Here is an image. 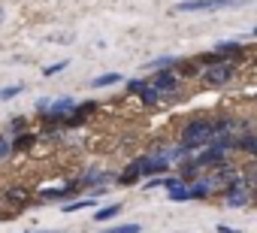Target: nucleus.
<instances>
[{
  "label": "nucleus",
  "mask_w": 257,
  "mask_h": 233,
  "mask_svg": "<svg viewBox=\"0 0 257 233\" xmlns=\"http://www.w3.org/2000/svg\"><path fill=\"white\" fill-rule=\"evenodd\" d=\"M215 137V128L209 119H197V122H188L185 131H182V140H179V149L182 152H191V149H203L209 146Z\"/></svg>",
  "instance_id": "f257e3e1"
},
{
  "label": "nucleus",
  "mask_w": 257,
  "mask_h": 233,
  "mask_svg": "<svg viewBox=\"0 0 257 233\" xmlns=\"http://www.w3.org/2000/svg\"><path fill=\"white\" fill-rule=\"evenodd\" d=\"M227 7H242V0H182L176 4V13H200V10H227Z\"/></svg>",
  "instance_id": "f03ea898"
},
{
  "label": "nucleus",
  "mask_w": 257,
  "mask_h": 233,
  "mask_svg": "<svg viewBox=\"0 0 257 233\" xmlns=\"http://www.w3.org/2000/svg\"><path fill=\"white\" fill-rule=\"evenodd\" d=\"M230 76H233V64H230V61H224V64H212V67H206V73H203V85H209V88H221V85L230 82Z\"/></svg>",
  "instance_id": "7ed1b4c3"
},
{
  "label": "nucleus",
  "mask_w": 257,
  "mask_h": 233,
  "mask_svg": "<svg viewBox=\"0 0 257 233\" xmlns=\"http://www.w3.org/2000/svg\"><path fill=\"white\" fill-rule=\"evenodd\" d=\"M73 109V97H61V100H49V109L43 112L46 122H64Z\"/></svg>",
  "instance_id": "20e7f679"
},
{
  "label": "nucleus",
  "mask_w": 257,
  "mask_h": 233,
  "mask_svg": "<svg viewBox=\"0 0 257 233\" xmlns=\"http://www.w3.org/2000/svg\"><path fill=\"white\" fill-rule=\"evenodd\" d=\"M158 94H173L179 85H182V79H179V73H173V70H161L158 76H155V82H149Z\"/></svg>",
  "instance_id": "39448f33"
},
{
  "label": "nucleus",
  "mask_w": 257,
  "mask_h": 233,
  "mask_svg": "<svg viewBox=\"0 0 257 233\" xmlns=\"http://www.w3.org/2000/svg\"><path fill=\"white\" fill-rule=\"evenodd\" d=\"M191 161H194V167H197V170H206V167H212V170H215V167H221V164H224V152H218V149H212V146H209L206 152H200V155H197V158H191Z\"/></svg>",
  "instance_id": "423d86ee"
},
{
  "label": "nucleus",
  "mask_w": 257,
  "mask_h": 233,
  "mask_svg": "<svg viewBox=\"0 0 257 233\" xmlns=\"http://www.w3.org/2000/svg\"><path fill=\"white\" fill-rule=\"evenodd\" d=\"M167 164H170V161H167V155H146V158H140V161H137L140 176H143V173H146V176H149V173H164V170H167Z\"/></svg>",
  "instance_id": "0eeeda50"
},
{
  "label": "nucleus",
  "mask_w": 257,
  "mask_h": 233,
  "mask_svg": "<svg viewBox=\"0 0 257 233\" xmlns=\"http://www.w3.org/2000/svg\"><path fill=\"white\" fill-rule=\"evenodd\" d=\"M97 109V103L94 100H85V103H73V109H70V115H67V125H82L85 119H88V115Z\"/></svg>",
  "instance_id": "6e6552de"
},
{
  "label": "nucleus",
  "mask_w": 257,
  "mask_h": 233,
  "mask_svg": "<svg viewBox=\"0 0 257 233\" xmlns=\"http://www.w3.org/2000/svg\"><path fill=\"white\" fill-rule=\"evenodd\" d=\"M73 191H76V185H64V188H43L40 191V200H70L73 197Z\"/></svg>",
  "instance_id": "1a4fd4ad"
},
{
  "label": "nucleus",
  "mask_w": 257,
  "mask_h": 233,
  "mask_svg": "<svg viewBox=\"0 0 257 233\" xmlns=\"http://www.w3.org/2000/svg\"><path fill=\"white\" fill-rule=\"evenodd\" d=\"M215 55H218L221 61L242 58V43H218V46H215Z\"/></svg>",
  "instance_id": "9d476101"
},
{
  "label": "nucleus",
  "mask_w": 257,
  "mask_h": 233,
  "mask_svg": "<svg viewBox=\"0 0 257 233\" xmlns=\"http://www.w3.org/2000/svg\"><path fill=\"white\" fill-rule=\"evenodd\" d=\"M7 200H10L13 206H28V203H31V191H28L25 185H13V188L7 191Z\"/></svg>",
  "instance_id": "9b49d317"
},
{
  "label": "nucleus",
  "mask_w": 257,
  "mask_h": 233,
  "mask_svg": "<svg viewBox=\"0 0 257 233\" xmlns=\"http://www.w3.org/2000/svg\"><path fill=\"white\" fill-rule=\"evenodd\" d=\"M140 179V167H137V161L134 164H127L121 173H118V185H134Z\"/></svg>",
  "instance_id": "f8f14e48"
},
{
  "label": "nucleus",
  "mask_w": 257,
  "mask_h": 233,
  "mask_svg": "<svg viewBox=\"0 0 257 233\" xmlns=\"http://www.w3.org/2000/svg\"><path fill=\"white\" fill-rule=\"evenodd\" d=\"M121 82V73H103V76H97V79H91V85L94 88H109V85H118Z\"/></svg>",
  "instance_id": "ddd939ff"
},
{
  "label": "nucleus",
  "mask_w": 257,
  "mask_h": 233,
  "mask_svg": "<svg viewBox=\"0 0 257 233\" xmlns=\"http://www.w3.org/2000/svg\"><path fill=\"white\" fill-rule=\"evenodd\" d=\"M37 140H40L37 134H22V137H19V140H16V143H13L10 149H16V152H28V149H31V146L37 143Z\"/></svg>",
  "instance_id": "4468645a"
},
{
  "label": "nucleus",
  "mask_w": 257,
  "mask_h": 233,
  "mask_svg": "<svg viewBox=\"0 0 257 233\" xmlns=\"http://www.w3.org/2000/svg\"><path fill=\"white\" fill-rule=\"evenodd\" d=\"M170 200H176V203H182V200H194L191 185H179V188H173V191H170Z\"/></svg>",
  "instance_id": "2eb2a0df"
},
{
  "label": "nucleus",
  "mask_w": 257,
  "mask_h": 233,
  "mask_svg": "<svg viewBox=\"0 0 257 233\" xmlns=\"http://www.w3.org/2000/svg\"><path fill=\"white\" fill-rule=\"evenodd\" d=\"M140 97H143V103H146V106H155V103L161 100V94H158V91H155V88H152L149 82H146V88L140 91Z\"/></svg>",
  "instance_id": "dca6fc26"
},
{
  "label": "nucleus",
  "mask_w": 257,
  "mask_h": 233,
  "mask_svg": "<svg viewBox=\"0 0 257 233\" xmlns=\"http://www.w3.org/2000/svg\"><path fill=\"white\" fill-rule=\"evenodd\" d=\"M121 212V206H106V209H100L97 215H94V221H109V218H115Z\"/></svg>",
  "instance_id": "f3484780"
},
{
  "label": "nucleus",
  "mask_w": 257,
  "mask_h": 233,
  "mask_svg": "<svg viewBox=\"0 0 257 233\" xmlns=\"http://www.w3.org/2000/svg\"><path fill=\"white\" fill-rule=\"evenodd\" d=\"M100 233H140V224H118V227H109Z\"/></svg>",
  "instance_id": "a211bd4d"
},
{
  "label": "nucleus",
  "mask_w": 257,
  "mask_h": 233,
  "mask_svg": "<svg viewBox=\"0 0 257 233\" xmlns=\"http://www.w3.org/2000/svg\"><path fill=\"white\" fill-rule=\"evenodd\" d=\"M173 61H176V58H158V61H149V70H158V73H161V70H170Z\"/></svg>",
  "instance_id": "6ab92c4d"
},
{
  "label": "nucleus",
  "mask_w": 257,
  "mask_h": 233,
  "mask_svg": "<svg viewBox=\"0 0 257 233\" xmlns=\"http://www.w3.org/2000/svg\"><path fill=\"white\" fill-rule=\"evenodd\" d=\"M236 149H242V152H254V134H242V140H236Z\"/></svg>",
  "instance_id": "aec40b11"
},
{
  "label": "nucleus",
  "mask_w": 257,
  "mask_h": 233,
  "mask_svg": "<svg viewBox=\"0 0 257 233\" xmlns=\"http://www.w3.org/2000/svg\"><path fill=\"white\" fill-rule=\"evenodd\" d=\"M85 206H94V200L88 197V200H73V203H67V206H61L64 212H79V209H85Z\"/></svg>",
  "instance_id": "412c9836"
},
{
  "label": "nucleus",
  "mask_w": 257,
  "mask_h": 233,
  "mask_svg": "<svg viewBox=\"0 0 257 233\" xmlns=\"http://www.w3.org/2000/svg\"><path fill=\"white\" fill-rule=\"evenodd\" d=\"M22 91H25V85H10V88L0 91V100H13V97H19Z\"/></svg>",
  "instance_id": "4be33fe9"
},
{
  "label": "nucleus",
  "mask_w": 257,
  "mask_h": 233,
  "mask_svg": "<svg viewBox=\"0 0 257 233\" xmlns=\"http://www.w3.org/2000/svg\"><path fill=\"white\" fill-rule=\"evenodd\" d=\"M143 88H146V82H143V79H131V82H127V91H134V94H140Z\"/></svg>",
  "instance_id": "5701e85b"
},
{
  "label": "nucleus",
  "mask_w": 257,
  "mask_h": 233,
  "mask_svg": "<svg viewBox=\"0 0 257 233\" xmlns=\"http://www.w3.org/2000/svg\"><path fill=\"white\" fill-rule=\"evenodd\" d=\"M67 67V61H58V64H52V67H46V76H55V73H61Z\"/></svg>",
  "instance_id": "b1692460"
},
{
  "label": "nucleus",
  "mask_w": 257,
  "mask_h": 233,
  "mask_svg": "<svg viewBox=\"0 0 257 233\" xmlns=\"http://www.w3.org/2000/svg\"><path fill=\"white\" fill-rule=\"evenodd\" d=\"M10 152H13V149H10V143H7L4 137H0V161H4V158H7Z\"/></svg>",
  "instance_id": "393cba45"
},
{
  "label": "nucleus",
  "mask_w": 257,
  "mask_h": 233,
  "mask_svg": "<svg viewBox=\"0 0 257 233\" xmlns=\"http://www.w3.org/2000/svg\"><path fill=\"white\" fill-rule=\"evenodd\" d=\"M13 131H25V119H13Z\"/></svg>",
  "instance_id": "a878e982"
},
{
  "label": "nucleus",
  "mask_w": 257,
  "mask_h": 233,
  "mask_svg": "<svg viewBox=\"0 0 257 233\" xmlns=\"http://www.w3.org/2000/svg\"><path fill=\"white\" fill-rule=\"evenodd\" d=\"M218 233H239L236 227H227V224H218Z\"/></svg>",
  "instance_id": "bb28decb"
},
{
  "label": "nucleus",
  "mask_w": 257,
  "mask_h": 233,
  "mask_svg": "<svg viewBox=\"0 0 257 233\" xmlns=\"http://www.w3.org/2000/svg\"><path fill=\"white\" fill-rule=\"evenodd\" d=\"M31 233H64V230H31Z\"/></svg>",
  "instance_id": "cd10ccee"
},
{
  "label": "nucleus",
  "mask_w": 257,
  "mask_h": 233,
  "mask_svg": "<svg viewBox=\"0 0 257 233\" xmlns=\"http://www.w3.org/2000/svg\"><path fill=\"white\" fill-rule=\"evenodd\" d=\"M0 25H4V10H0Z\"/></svg>",
  "instance_id": "c85d7f7f"
}]
</instances>
